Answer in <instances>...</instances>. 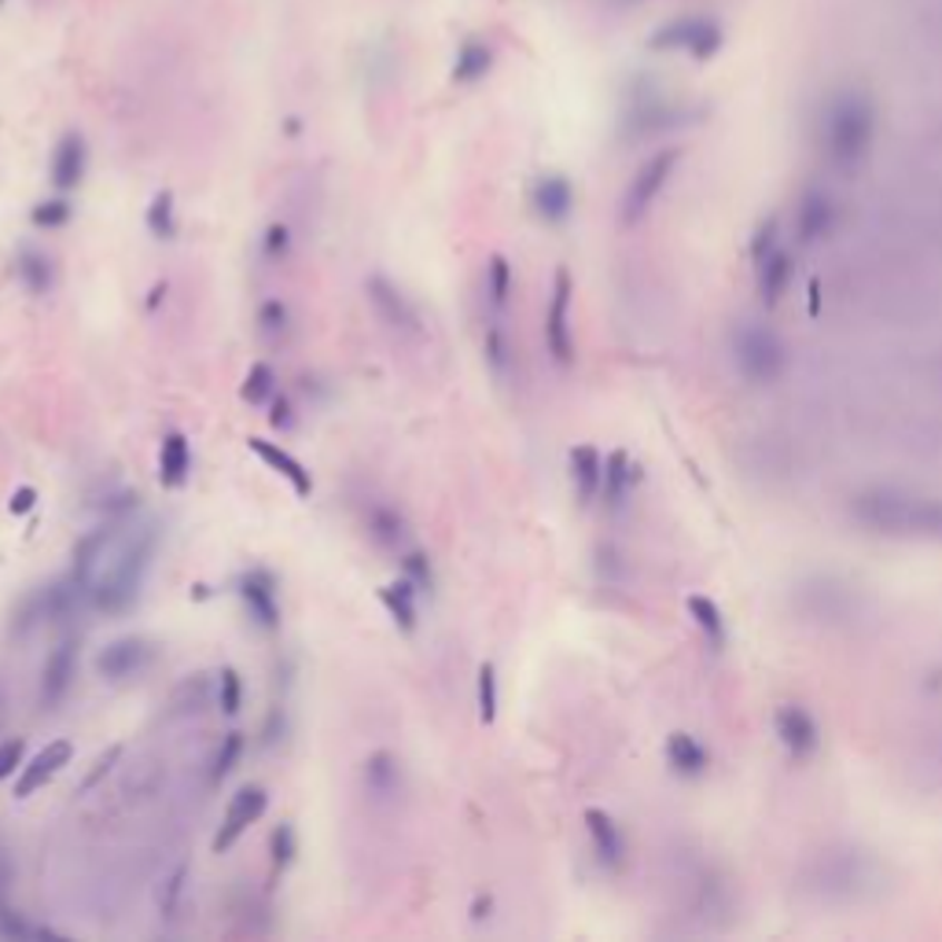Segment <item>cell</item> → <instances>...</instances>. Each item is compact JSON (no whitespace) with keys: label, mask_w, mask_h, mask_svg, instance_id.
Returning <instances> with one entry per match:
<instances>
[{"label":"cell","mask_w":942,"mask_h":942,"mask_svg":"<svg viewBox=\"0 0 942 942\" xmlns=\"http://www.w3.org/2000/svg\"><path fill=\"white\" fill-rule=\"evenodd\" d=\"M239 704H244V685H239V674L233 667H225L217 674V707H222L225 718H236Z\"/></svg>","instance_id":"40"},{"label":"cell","mask_w":942,"mask_h":942,"mask_svg":"<svg viewBox=\"0 0 942 942\" xmlns=\"http://www.w3.org/2000/svg\"><path fill=\"white\" fill-rule=\"evenodd\" d=\"M163 295H166V281H163V284H155V287H151V298H148V310H155V306H159V298H163Z\"/></svg>","instance_id":"52"},{"label":"cell","mask_w":942,"mask_h":942,"mask_svg":"<svg viewBox=\"0 0 942 942\" xmlns=\"http://www.w3.org/2000/svg\"><path fill=\"white\" fill-rule=\"evenodd\" d=\"M402 571L409 582L416 586V593H434V571H431V560H428V552H420V549H409L405 557H402Z\"/></svg>","instance_id":"41"},{"label":"cell","mask_w":942,"mask_h":942,"mask_svg":"<svg viewBox=\"0 0 942 942\" xmlns=\"http://www.w3.org/2000/svg\"><path fill=\"white\" fill-rule=\"evenodd\" d=\"M144 222H148V233L155 239H174L177 236V207H174V192L163 188L155 192L148 214H144Z\"/></svg>","instance_id":"33"},{"label":"cell","mask_w":942,"mask_h":942,"mask_svg":"<svg viewBox=\"0 0 942 942\" xmlns=\"http://www.w3.org/2000/svg\"><path fill=\"white\" fill-rule=\"evenodd\" d=\"M365 292H369L372 310H376V317L383 324H391V328H398V332H416L420 317H416L413 302L402 295V287L391 284L386 276H369Z\"/></svg>","instance_id":"15"},{"label":"cell","mask_w":942,"mask_h":942,"mask_svg":"<svg viewBox=\"0 0 942 942\" xmlns=\"http://www.w3.org/2000/svg\"><path fill=\"white\" fill-rule=\"evenodd\" d=\"M678 163H681V148H663L634 174L630 188H626V196H622V210H619L622 225H637L651 210V203H656L659 192L667 188V180L678 170Z\"/></svg>","instance_id":"6"},{"label":"cell","mask_w":942,"mask_h":942,"mask_svg":"<svg viewBox=\"0 0 942 942\" xmlns=\"http://www.w3.org/2000/svg\"><path fill=\"white\" fill-rule=\"evenodd\" d=\"M369 534L376 546L383 549H398L405 541L409 534V527H405V516L391 509V504H372L369 509Z\"/></svg>","instance_id":"30"},{"label":"cell","mask_w":942,"mask_h":942,"mask_svg":"<svg viewBox=\"0 0 942 942\" xmlns=\"http://www.w3.org/2000/svg\"><path fill=\"white\" fill-rule=\"evenodd\" d=\"M773 251H777V217H766V222L758 225L755 239H752V258H755V265L763 262L766 255H773Z\"/></svg>","instance_id":"43"},{"label":"cell","mask_w":942,"mask_h":942,"mask_svg":"<svg viewBox=\"0 0 942 942\" xmlns=\"http://www.w3.org/2000/svg\"><path fill=\"white\" fill-rule=\"evenodd\" d=\"M86 170H89V144L81 133H63V137L56 140V148H52V163H48V180H52V188L56 192H75L81 180H86Z\"/></svg>","instance_id":"13"},{"label":"cell","mask_w":942,"mask_h":942,"mask_svg":"<svg viewBox=\"0 0 942 942\" xmlns=\"http://www.w3.org/2000/svg\"><path fill=\"white\" fill-rule=\"evenodd\" d=\"M482 350H487L490 369L498 372V376H509V365H512V346H509V335H504V328H501V321H498V317L490 321V328H487V343H482Z\"/></svg>","instance_id":"36"},{"label":"cell","mask_w":942,"mask_h":942,"mask_svg":"<svg viewBox=\"0 0 942 942\" xmlns=\"http://www.w3.org/2000/svg\"><path fill=\"white\" fill-rule=\"evenodd\" d=\"M33 504H38V490H33V487H19L16 493H11L8 512H11V516H27V512H33Z\"/></svg>","instance_id":"49"},{"label":"cell","mask_w":942,"mask_h":942,"mask_svg":"<svg viewBox=\"0 0 942 942\" xmlns=\"http://www.w3.org/2000/svg\"><path fill=\"white\" fill-rule=\"evenodd\" d=\"M0 8H4V0H0Z\"/></svg>","instance_id":"54"},{"label":"cell","mask_w":942,"mask_h":942,"mask_svg":"<svg viewBox=\"0 0 942 942\" xmlns=\"http://www.w3.org/2000/svg\"><path fill=\"white\" fill-rule=\"evenodd\" d=\"M817 310H821V284H811V313L817 317Z\"/></svg>","instance_id":"53"},{"label":"cell","mask_w":942,"mask_h":942,"mask_svg":"<svg viewBox=\"0 0 942 942\" xmlns=\"http://www.w3.org/2000/svg\"><path fill=\"white\" fill-rule=\"evenodd\" d=\"M365 788L372 799L391 803L402 792V763L391 752H376L365 758Z\"/></svg>","instance_id":"23"},{"label":"cell","mask_w":942,"mask_h":942,"mask_svg":"<svg viewBox=\"0 0 942 942\" xmlns=\"http://www.w3.org/2000/svg\"><path fill=\"white\" fill-rule=\"evenodd\" d=\"M648 45L656 48V52H685L699 59V63H707L710 56H718V48L726 45V33L715 19L707 16H678L670 22H663V27L651 33Z\"/></svg>","instance_id":"5"},{"label":"cell","mask_w":942,"mask_h":942,"mask_svg":"<svg viewBox=\"0 0 942 942\" xmlns=\"http://www.w3.org/2000/svg\"><path fill=\"white\" fill-rule=\"evenodd\" d=\"M118 755H122V744H115V747H107V752L96 758V766H92V773L86 777V784H81V788H96V784H100V777H107V773H111V766L118 763Z\"/></svg>","instance_id":"47"},{"label":"cell","mask_w":942,"mask_h":942,"mask_svg":"<svg viewBox=\"0 0 942 942\" xmlns=\"http://www.w3.org/2000/svg\"><path fill=\"white\" fill-rule=\"evenodd\" d=\"M667 763L674 766V773H681V777H704L710 766V752L696 740V736L674 733L667 740Z\"/></svg>","instance_id":"27"},{"label":"cell","mask_w":942,"mask_h":942,"mask_svg":"<svg viewBox=\"0 0 942 942\" xmlns=\"http://www.w3.org/2000/svg\"><path fill=\"white\" fill-rule=\"evenodd\" d=\"M239 755H244V733H225V740L222 747H217V755H214V763H210V784L214 788H222V784L228 781V773L236 769L239 763Z\"/></svg>","instance_id":"34"},{"label":"cell","mask_w":942,"mask_h":942,"mask_svg":"<svg viewBox=\"0 0 942 942\" xmlns=\"http://www.w3.org/2000/svg\"><path fill=\"white\" fill-rule=\"evenodd\" d=\"M729 350H733V369L752 386L777 383L784 376V369H788V346H784L781 335L763 321L736 324Z\"/></svg>","instance_id":"4"},{"label":"cell","mask_w":942,"mask_h":942,"mask_svg":"<svg viewBox=\"0 0 942 942\" xmlns=\"http://www.w3.org/2000/svg\"><path fill=\"white\" fill-rule=\"evenodd\" d=\"M70 217H75V207H70V199L63 196V192H59V196L45 199V203H38V207H33L30 222L38 225V228H63Z\"/></svg>","instance_id":"39"},{"label":"cell","mask_w":942,"mask_h":942,"mask_svg":"<svg viewBox=\"0 0 942 942\" xmlns=\"http://www.w3.org/2000/svg\"><path fill=\"white\" fill-rule=\"evenodd\" d=\"M479 718L482 726H493L498 722V670H493V663H482L479 667Z\"/></svg>","instance_id":"37"},{"label":"cell","mask_w":942,"mask_h":942,"mask_svg":"<svg viewBox=\"0 0 942 942\" xmlns=\"http://www.w3.org/2000/svg\"><path fill=\"white\" fill-rule=\"evenodd\" d=\"M192 475V445L180 431L163 434L159 445V482L166 490H180Z\"/></svg>","instance_id":"22"},{"label":"cell","mask_w":942,"mask_h":942,"mask_svg":"<svg viewBox=\"0 0 942 942\" xmlns=\"http://www.w3.org/2000/svg\"><path fill=\"white\" fill-rule=\"evenodd\" d=\"M236 593H239V600H244L251 622H255L258 630H265V634L281 630V600H276V578L269 571H262V567L247 571L236 582Z\"/></svg>","instance_id":"12"},{"label":"cell","mask_w":942,"mask_h":942,"mask_svg":"<svg viewBox=\"0 0 942 942\" xmlns=\"http://www.w3.org/2000/svg\"><path fill=\"white\" fill-rule=\"evenodd\" d=\"M155 659V645L148 637H115L111 645L100 648V656H96V674H100L104 681H129V678H140L144 670L151 667Z\"/></svg>","instance_id":"8"},{"label":"cell","mask_w":942,"mask_h":942,"mask_svg":"<svg viewBox=\"0 0 942 942\" xmlns=\"http://www.w3.org/2000/svg\"><path fill=\"white\" fill-rule=\"evenodd\" d=\"M586 832H589V843H593V854L597 862L615 873V869H622L626 862V836L622 828L615 825V817L608 811H586Z\"/></svg>","instance_id":"18"},{"label":"cell","mask_w":942,"mask_h":942,"mask_svg":"<svg viewBox=\"0 0 942 942\" xmlns=\"http://www.w3.org/2000/svg\"><path fill=\"white\" fill-rule=\"evenodd\" d=\"M70 758H75V744H70V740H52V744H45L41 752L19 769L16 799H30L33 792H41L45 784L56 777V773H63V769L70 766Z\"/></svg>","instance_id":"14"},{"label":"cell","mask_w":942,"mask_h":942,"mask_svg":"<svg viewBox=\"0 0 942 942\" xmlns=\"http://www.w3.org/2000/svg\"><path fill=\"white\" fill-rule=\"evenodd\" d=\"M490 70H493V45L487 38H464L457 45V56L450 67L453 86H479Z\"/></svg>","instance_id":"20"},{"label":"cell","mask_w":942,"mask_h":942,"mask_svg":"<svg viewBox=\"0 0 942 942\" xmlns=\"http://www.w3.org/2000/svg\"><path fill=\"white\" fill-rule=\"evenodd\" d=\"M258 332L265 335V340H273V343L287 332V306H284L281 298H269L258 310Z\"/></svg>","instance_id":"42"},{"label":"cell","mask_w":942,"mask_h":942,"mask_svg":"<svg viewBox=\"0 0 942 942\" xmlns=\"http://www.w3.org/2000/svg\"><path fill=\"white\" fill-rule=\"evenodd\" d=\"M836 228V203L825 192H806L799 203V214H795V233H799V244H817V239L832 236Z\"/></svg>","instance_id":"19"},{"label":"cell","mask_w":942,"mask_h":942,"mask_svg":"<svg viewBox=\"0 0 942 942\" xmlns=\"http://www.w3.org/2000/svg\"><path fill=\"white\" fill-rule=\"evenodd\" d=\"M284 736V710L281 707H273V715H269V722H265V747L269 744H276Z\"/></svg>","instance_id":"50"},{"label":"cell","mask_w":942,"mask_h":942,"mask_svg":"<svg viewBox=\"0 0 942 942\" xmlns=\"http://www.w3.org/2000/svg\"><path fill=\"white\" fill-rule=\"evenodd\" d=\"M22 752H27L22 740H0V781H8L11 773L22 769Z\"/></svg>","instance_id":"45"},{"label":"cell","mask_w":942,"mask_h":942,"mask_svg":"<svg viewBox=\"0 0 942 942\" xmlns=\"http://www.w3.org/2000/svg\"><path fill=\"white\" fill-rule=\"evenodd\" d=\"M854 516L884 534H942V501H924L902 490H865L854 498Z\"/></svg>","instance_id":"3"},{"label":"cell","mask_w":942,"mask_h":942,"mask_svg":"<svg viewBox=\"0 0 942 942\" xmlns=\"http://www.w3.org/2000/svg\"><path fill=\"white\" fill-rule=\"evenodd\" d=\"M688 615H693L696 619V626L699 630H704V637H707V645L715 648V651H722L726 648V641H729V630H726V615H722V608L710 597H688Z\"/></svg>","instance_id":"29"},{"label":"cell","mask_w":942,"mask_h":942,"mask_svg":"<svg viewBox=\"0 0 942 942\" xmlns=\"http://www.w3.org/2000/svg\"><path fill=\"white\" fill-rule=\"evenodd\" d=\"M75 674H78V641L75 637H63V641H56V648L48 651V659L41 667V688H38L41 710L63 707V699L70 696V685H75Z\"/></svg>","instance_id":"9"},{"label":"cell","mask_w":942,"mask_h":942,"mask_svg":"<svg viewBox=\"0 0 942 942\" xmlns=\"http://www.w3.org/2000/svg\"><path fill=\"white\" fill-rule=\"evenodd\" d=\"M634 479H637V468L630 464V457H626L622 450L611 453L608 461H604V498H608L611 509H619V504L626 501Z\"/></svg>","instance_id":"31"},{"label":"cell","mask_w":942,"mask_h":942,"mask_svg":"<svg viewBox=\"0 0 942 942\" xmlns=\"http://www.w3.org/2000/svg\"><path fill=\"white\" fill-rule=\"evenodd\" d=\"M876 100L865 89H840L821 111V151L836 170H857L876 140Z\"/></svg>","instance_id":"2"},{"label":"cell","mask_w":942,"mask_h":942,"mask_svg":"<svg viewBox=\"0 0 942 942\" xmlns=\"http://www.w3.org/2000/svg\"><path fill=\"white\" fill-rule=\"evenodd\" d=\"M11 880H16V869H11V854L4 847V840H0V939H59L52 928L30 924L27 916L11 910V902H8Z\"/></svg>","instance_id":"17"},{"label":"cell","mask_w":942,"mask_h":942,"mask_svg":"<svg viewBox=\"0 0 942 942\" xmlns=\"http://www.w3.org/2000/svg\"><path fill=\"white\" fill-rule=\"evenodd\" d=\"M287 247H292V233H287V225H269L265 228V255L273 262L287 255Z\"/></svg>","instance_id":"46"},{"label":"cell","mask_w":942,"mask_h":942,"mask_svg":"<svg viewBox=\"0 0 942 942\" xmlns=\"http://www.w3.org/2000/svg\"><path fill=\"white\" fill-rule=\"evenodd\" d=\"M509 295H512V265L504 255H493L490 265H487V302H490L493 317H501L504 313Z\"/></svg>","instance_id":"32"},{"label":"cell","mask_w":942,"mask_h":942,"mask_svg":"<svg viewBox=\"0 0 942 942\" xmlns=\"http://www.w3.org/2000/svg\"><path fill=\"white\" fill-rule=\"evenodd\" d=\"M380 600L383 608L391 611L394 626L402 634H413L416 630V586L409 582V578H398V582H386L380 589Z\"/></svg>","instance_id":"28"},{"label":"cell","mask_w":942,"mask_h":942,"mask_svg":"<svg viewBox=\"0 0 942 942\" xmlns=\"http://www.w3.org/2000/svg\"><path fill=\"white\" fill-rule=\"evenodd\" d=\"M571 298H575L571 273L557 269V276H552V298H549V310H546V346H549V354L557 365H571L575 361Z\"/></svg>","instance_id":"7"},{"label":"cell","mask_w":942,"mask_h":942,"mask_svg":"<svg viewBox=\"0 0 942 942\" xmlns=\"http://www.w3.org/2000/svg\"><path fill=\"white\" fill-rule=\"evenodd\" d=\"M571 479H575V490H578V501L589 504L604 490V461L593 445H575L571 450Z\"/></svg>","instance_id":"24"},{"label":"cell","mask_w":942,"mask_h":942,"mask_svg":"<svg viewBox=\"0 0 942 942\" xmlns=\"http://www.w3.org/2000/svg\"><path fill=\"white\" fill-rule=\"evenodd\" d=\"M126 523L115 527V534L107 538L100 560L92 567L89 604L107 615H126L140 600V589L155 563V549H159V530L151 523L133 530Z\"/></svg>","instance_id":"1"},{"label":"cell","mask_w":942,"mask_h":942,"mask_svg":"<svg viewBox=\"0 0 942 942\" xmlns=\"http://www.w3.org/2000/svg\"><path fill=\"white\" fill-rule=\"evenodd\" d=\"M490 899H475V905H471V921H482V916H490Z\"/></svg>","instance_id":"51"},{"label":"cell","mask_w":942,"mask_h":942,"mask_svg":"<svg viewBox=\"0 0 942 942\" xmlns=\"http://www.w3.org/2000/svg\"><path fill=\"white\" fill-rule=\"evenodd\" d=\"M298 854V836L292 825H276L269 836V857H273V876H281Z\"/></svg>","instance_id":"38"},{"label":"cell","mask_w":942,"mask_h":942,"mask_svg":"<svg viewBox=\"0 0 942 942\" xmlns=\"http://www.w3.org/2000/svg\"><path fill=\"white\" fill-rule=\"evenodd\" d=\"M273 391H276V372L265 365V361H255L251 372H247L244 386H239V398L251 402V405H262V402H269Z\"/></svg>","instance_id":"35"},{"label":"cell","mask_w":942,"mask_h":942,"mask_svg":"<svg viewBox=\"0 0 942 942\" xmlns=\"http://www.w3.org/2000/svg\"><path fill=\"white\" fill-rule=\"evenodd\" d=\"M773 733H777V740H781L784 752H788L792 758H799V763L814 758L817 747H821L817 718L806 707H799V704L777 707V715H773Z\"/></svg>","instance_id":"11"},{"label":"cell","mask_w":942,"mask_h":942,"mask_svg":"<svg viewBox=\"0 0 942 942\" xmlns=\"http://www.w3.org/2000/svg\"><path fill=\"white\" fill-rule=\"evenodd\" d=\"M792 276H795V262L788 251H773V255H766L763 262H758V295H763L766 306H777L781 295L788 292V284H792Z\"/></svg>","instance_id":"25"},{"label":"cell","mask_w":942,"mask_h":942,"mask_svg":"<svg viewBox=\"0 0 942 942\" xmlns=\"http://www.w3.org/2000/svg\"><path fill=\"white\" fill-rule=\"evenodd\" d=\"M16 276L30 295H48L56 287V265L38 247H22L16 255Z\"/></svg>","instance_id":"26"},{"label":"cell","mask_w":942,"mask_h":942,"mask_svg":"<svg viewBox=\"0 0 942 942\" xmlns=\"http://www.w3.org/2000/svg\"><path fill=\"white\" fill-rule=\"evenodd\" d=\"M247 450L255 453L262 464H269L276 475H284L287 482H292V490L298 493V498H310V493H313L310 471L302 468V461H295V457L287 453V450H281L276 442H269V439H247Z\"/></svg>","instance_id":"21"},{"label":"cell","mask_w":942,"mask_h":942,"mask_svg":"<svg viewBox=\"0 0 942 942\" xmlns=\"http://www.w3.org/2000/svg\"><path fill=\"white\" fill-rule=\"evenodd\" d=\"M265 806H269V795H265L262 784H244V788H239L233 799H228L225 821H222V828H217V836H214V854L233 851L236 840L244 836V832L255 825V821H262Z\"/></svg>","instance_id":"10"},{"label":"cell","mask_w":942,"mask_h":942,"mask_svg":"<svg viewBox=\"0 0 942 942\" xmlns=\"http://www.w3.org/2000/svg\"><path fill=\"white\" fill-rule=\"evenodd\" d=\"M185 876H188V869L177 865L174 876L166 880V891L159 895V910H163L166 916H174V910H177V899H180V891H185Z\"/></svg>","instance_id":"44"},{"label":"cell","mask_w":942,"mask_h":942,"mask_svg":"<svg viewBox=\"0 0 942 942\" xmlns=\"http://www.w3.org/2000/svg\"><path fill=\"white\" fill-rule=\"evenodd\" d=\"M530 207L549 225H563L575 210V185L563 174H546L530 188Z\"/></svg>","instance_id":"16"},{"label":"cell","mask_w":942,"mask_h":942,"mask_svg":"<svg viewBox=\"0 0 942 942\" xmlns=\"http://www.w3.org/2000/svg\"><path fill=\"white\" fill-rule=\"evenodd\" d=\"M269 424L276 431H292L295 428V416H292V402L281 394V398H273V413H269Z\"/></svg>","instance_id":"48"}]
</instances>
